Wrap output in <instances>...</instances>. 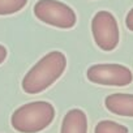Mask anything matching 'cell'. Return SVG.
<instances>
[{"label":"cell","mask_w":133,"mask_h":133,"mask_svg":"<svg viewBox=\"0 0 133 133\" xmlns=\"http://www.w3.org/2000/svg\"><path fill=\"white\" fill-rule=\"evenodd\" d=\"M7 56H8V50H7V47L3 46V44H0V64L4 63V60L7 59Z\"/></svg>","instance_id":"8fae6325"},{"label":"cell","mask_w":133,"mask_h":133,"mask_svg":"<svg viewBox=\"0 0 133 133\" xmlns=\"http://www.w3.org/2000/svg\"><path fill=\"white\" fill-rule=\"evenodd\" d=\"M60 133H88V117L80 108H72L61 121Z\"/></svg>","instance_id":"52a82bcc"},{"label":"cell","mask_w":133,"mask_h":133,"mask_svg":"<svg viewBox=\"0 0 133 133\" xmlns=\"http://www.w3.org/2000/svg\"><path fill=\"white\" fill-rule=\"evenodd\" d=\"M33 12L39 21L59 29H72L77 22L75 11L59 0H39L35 3Z\"/></svg>","instance_id":"3957f363"},{"label":"cell","mask_w":133,"mask_h":133,"mask_svg":"<svg viewBox=\"0 0 133 133\" xmlns=\"http://www.w3.org/2000/svg\"><path fill=\"white\" fill-rule=\"evenodd\" d=\"M66 68V57L60 51H51L35 63L22 78V90L39 94L55 84Z\"/></svg>","instance_id":"6da1fadb"},{"label":"cell","mask_w":133,"mask_h":133,"mask_svg":"<svg viewBox=\"0 0 133 133\" xmlns=\"http://www.w3.org/2000/svg\"><path fill=\"white\" fill-rule=\"evenodd\" d=\"M28 4V0H0V16H9L20 12Z\"/></svg>","instance_id":"9c48e42d"},{"label":"cell","mask_w":133,"mask_h":133,"mask_svg":"<svg viewBox=\"0 0 133 133\" xmlns=\"http://www.w3.org/2000/svg\"><path fill=\"white\" fill-rule=\"evenodd\" d=\"M91 33L95 44L106 51H114L120 41L119 25L115 16L108 11H99L91 20Z\"/></svg>","instance_id":"277c9868"},{"label":"cell","mask_w":133,"mask_h":133,"mask_svg":"<svg viewBox=\"0 0 133 133\" xmlns=\"http://www.w3.org/2000/svg\"><path fill=\"white\" fill-rule=\"evenodd\" d=\"M104 106L114 115L133 117V94H127V93L110 94L104 99Z\"/></svg>","instance_id":"8992f818"},{"label":"cell","mask_w":133,"mask_h":133,"mask_svg":"<svg viewBox=\"0 0 133 133\" xmlns=\"http://www.w3.org/2000/svg\"><path fill=\"white\" fill-rule=\"evenodd\" d=\"M54 119L55 107L50 102L35 101L15 110L11 116V124L20 133H38L51 125Z\"/></svg>","instance_id":"7a4b0ae2"},{"label":"cell","mask_w":133,"mask_h":133,"mask_svg":"<svg viewBox=\"0 0 133 133\" xmlns=\"http://www.w3.org/2000/svg\"><path fill=\"white\" fill-rule=\"evenodd\" d=\"M125 26H127L130 31H133V8L128 12V15H127V17H125Z\"/></svg>","instance_id":"30bf717a"},{"label":"cell","mask_w":133,"mask_h":133,"mask_svg":"<svg viewBox=\"0 0 133 133\" xmlns=\"http://www.w3.org/2000/svg\"><path fill=\"white\" fill-rule=\"evenodd\" d=\"M86 77L90 82L102 86H127L133 81V73L125 65L101 63L89 66Z\"/></svg>","instance_id":"5b68a950"},{"label":"cell","mask_w":133,"mask_h":133,"mask_svg":"<svg viewBox=\"0 0 133 133\" xmlns=\"http://www.w3.org/2000/svg\"><path fill=\"white\" fill-rule=\"evenodd\" d=\"M94 133H129V130L125 125L119 124L116 121L102 120L95 125Z\"/></svg>","instance_id":"ba28073f"}]
</instances>
